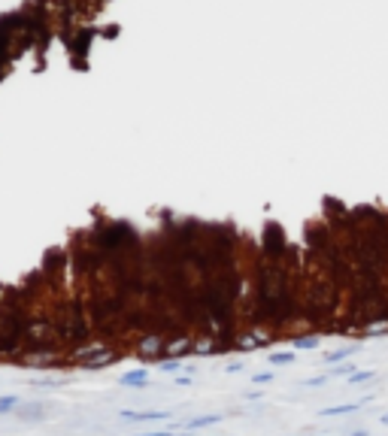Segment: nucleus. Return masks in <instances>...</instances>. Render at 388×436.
<instances>
[{"mask_svg":"<svg viewBox=\"0 0 388 436\" xmlns=\"http://www.w3.org/2000/svg\"><path fill=\"white\" fill-rule=\"evenodd\" d=\"M355 373V364H343V367H334V370H328L325 376L328 379H334V376H352Z\"/></svg>","mask_w":388,"mask_h":436,"instance_id":"8","label":"nucleus"},{"mask_svg":"<svg viewBox=\"0 0 388 436\" xmlns=\"http://www.w3.org/2000/svg\"><path fill=\"white\" fill-rule=\"evenodd\" d=\"M294 348H297V351H313V348H319V339H316V336H306V339H294Z\"/></svg>","mask_w":388,"mask_h":436,"instance_id":"7","label":"nucleus"},{"mask_svg":"<svg viewBox=\"0 0 388 436\" xmlns=\"http://www.w3.org/2000/svg\"><path fill=\"white\" fill-rule=\"evenodd\" d=\"M221 418H224V415H218V412H215V415H200V418H191L185 427H209V424H218Z\"/></svg>","mask_w":388,"mask_h":436,"instance_id":"5","label":"nucleus"},{"mask_svg":"<svg viewBox=\"0 0 388 436\" xmlns=\"http://www.w3.org/2000/svg\"><path fill=\"white\" fill-rule=\"evenodd\" d=\"M376 373L373 370H364V373H352L349 376V385H361V382H367V379H373Z\"/></svg>","mask_w":388,"mask_h":436,"instance_id":"10","label":"nucleus"},{"mask_svg":"<svg viewBox=\"0 0 388 436\" xmlns=\"http://www.w3.org/2000/svg\"><path fill=\"white\" fill-rule=\"evenodd\" d=\"M273 379H276L273 373H258V376L252 379V382H255V385H267V382H273Z\"/></svg>","mask_w":388,"mask_h":436,"instance_id":"11","label":"nucleus"},{"mask_svg":"<svg viewBox=\"0 0 388 436\" xmlns=\"http://www.w3.org/2000/svg\"><path fill=\"white\" fill-rule=\"evenodd\" d=\"M224 370H227V373H240V370H243V364H227Z\"/></svg>","mask_w":388,"mask_h":436,"instance_id":"13","label":"nucleus"},{"mask_svg":"<svg viewBox=\"0 0 388 436\" xmlns=\"http://www.w3.org/2000/svg\"><path fill=\"white\" fill-rule=\"evenodd\" d=\"M18 406V397H12V394H6V397H0V415L3 412H9V409H15Z\"/></svg>","mask_w":388,"mask_h":436,"instance_id":"9","label":"nucleus"},{"mask_svg":"<svg viewBox=\"0 0 388 436\" xmlns=\"http://www.w3.org/2000/svg\"><path fill=\"white\" fill-rule=\"evenodd\" d=\"M267 361L273 367H288V364H294V351H276V354H270Z\"/></svg>","mask_w":388,"mask_h":436,"instance_id":"4","label":"nucleus"},{"mask_svg":"<svg viewBox=\"0 0 388 436\" xmlns=\"http://www.w3.org/2000/svg\"><path fill=\"white\" fill-rule=\"evenodd\" d=\"M355 351H358V348H352V345H349V348H337V351H331L328 358H325V364H337V361H346V358H352Z\"/></svg>","mask_w":388,"mask_h":436,"instance_id":"6","label":"nucleus"},{"mask_svg":"<svg viewBox=\"0 0 388 436\" xmlns=\"http://www.w3.org/2000/svg\"><path fill=\"white\" fill-rule=\"evenodd\" d=\"M122 418L125 421H158V418H170V412H131V409H125L122 412Z\"/></svg>","mask_w":388,"mask_h":436,"instance_id":"2","label":"nucleus"},{"mask_svg":"<svg viewBox=\"0 0 388 436\" xmlns=\"http://www.w3.org/2000/svg\"><path fill=\"white\" fill-rule=\"evenodd\" d=\"M349 412H358V403H352V406H328V409H322L319 415H325V418H337V415H349Z\"/></svg>","mask_w":388,"mask_h":436,"instance_id":"3","label":"nucleus"},{"mask_svg":"<svg viewBox=\"0 0 388 436\" xmlns=\"http://www.w3.org/2000/svg\"><path fill=\"white\" fill-rule=\"evenodd\" d=\"M379 424H385V427H388V412H385V415H379Z\"/></svg>","mask_w":388,"mask_h":436,"instance_id":"15","label":"nucleus"},{"mask_svg":"<svg viewBox=\"0 0 388 436\" xmlns=\"http://www.w3.org/2000/svg\"><path fill=\"white\" fill-rule=\"evenodd\" d=\"M179 367H182V364H176V361H167V364H161L158 370H161V373H176Z\"/></svg>","mask_w":388,"mask_h":436,"instance_id":"12","label":"nucleus"},{"mask_svg":"<svg viewBox=\"0 0 388 436\" xmlns=\"http://www.w3.org/2000/svg\"><path fill=\"white\" fill-rule=\"evenodd\" d=\"M119 385H125V388H146L149 385V370H131V373H125L119 379Z\"/></svg>","mask_w":388,"mask_h":436,"instance_id":"1","label":"nucleus"},{"mask_svg":"<svg viewBox=\"0 0 388 436\" xmlns=\"http://www.w3.org/2000/svg\"><path fill=\"white\" fill-rule=\"evenodd\" d=\"M140 436H173V433H167V430H158V433H140Z\"/></svg>","mask_w":388,"mask_h":436,"instance_id":"14","label":"nucleus"}]
</instances>
